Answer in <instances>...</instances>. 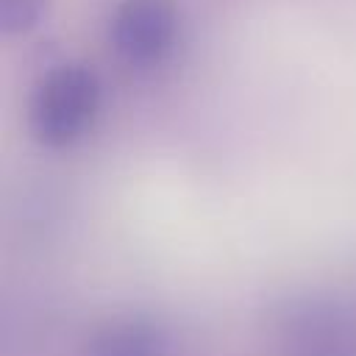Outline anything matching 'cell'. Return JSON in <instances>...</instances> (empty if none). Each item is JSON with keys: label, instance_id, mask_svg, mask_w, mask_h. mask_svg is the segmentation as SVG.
Wrapping results in <instances>:
<instances>
[{"label": "cell", "instance_id": "cell-1", "mask_svg": "<svg viewBox=\"0 0 356 356\" xmlns=\"http://www.w3.org/2000/svg\"><path fill=\"white\" fill-rule=\"evenodd\" d=\"M103 86L92 67L64 61L47 70L31 95L28 125L33 139L47 150L78 145L100 114Z\"/></svg>", "mask_w": 356, "mask_h": 356}, {"label": "cell", "instance_id": "cell-2", "mask_svg": "<svg viewBox=\"0 0 356 356\" xmlns=\"http://www.w3.org/2000/svg\"><path fill=\"white\" fill-rule=\"evenodd\" d=\"M178 31L172 0H122L108 19V44L128 67H159L175 50Z\"/></svg>", "mask_w": 356, "mask_h": 356}, {"label": "cell", "instance_id": "cell-3", "mask_svg": "<svg viewBox=\"0 0 356 356\" xmlns=\"http://www.w3.org/2000/svg\"><path fill=\"white\" fill-rule=\"evenodd\" d=\"M50 0H0L3 36H25L44 19Z\"/></svg>", "mask_w": 356, "mask_h": 356}]
</instances>
